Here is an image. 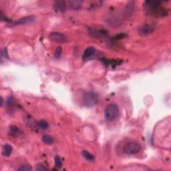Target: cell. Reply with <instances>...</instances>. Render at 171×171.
<instances>
[{"label":"cell","mask_w":171,"mask_h":171,"mask_svg":"<svg viewBox=\"0 0 171 171\" xmlns=\"http://www.w3.org/2000/svg\"><path fill=\"white\" fill-rule=\"evenodd\" d=\"M6 104L7 106L10 107V106H14L15 104V99L13 98V97H9L7 99L6 101Z\"/></svg>","instance_id":"19"},{"label":"cell","mask_w":171,"mask_h":171,"mask_svg":"<svg viewBox=\"0 0 171 171\" xmlns=\"http://www.w3.org/2000/svg\"><path fill=\"white\" fill-rule=\"evenodd\" d=\"M35 17L33 16V15H30V16L24 17V18L19 19L18 20L14 21V22H11V24L13 25V26H15V25H24L33 22L35 21Z\"/></svg>","instance_id":"7"},{"label":"cell","mask_w":171,"mask_h":171,"mask_svg":"<svg viewBox=\"0 0 171 171\" xmlns=\"http://www.w3.org/2000/svg\"><path fill=\"white\" fill-rule=\"evenodd\" d=\"M90 36L94 38H102L108 36V32L104 30H97V29H90L89 30Z\"/></svg>","instance_id":"5"},{"label":"cell","mask_w":171,"mask_h":171,"mask_svg":"<svg viewBox=\"0 0 171 171\" xmlns=\"http://www.w3.org/2000/svg\"><path fill=\"white\" fill-rule=\"evenodd\" d=\"M119 108L115 104H108L105 108V118L108 121H113L118 117Z\"/></svg>","instance_id":"1"},{"label":"cell","mask_w":171,"mask_h":171,"mask_svg":"<svg viewBox=\"0 0 171 171\" xmlns=\"http://www.w3.org/2000/svg\"><path fill=\"white\" fill-rule=\"evenodd\" d=\"M38 125L40 128H42V129H44V130L47 129V128L49 127L48 123L45 120L39 121V122H38Z\"/></svg>","instance_id":"16"},{"label":"cell","mask_w":171,"mask_h":171,"mask_svg":"<svg viewBox=\"0 0 171 171\" xmlns=\"http://www.w3.org/2000/svg\"><path fill=\"white\" fill-rule=\"evenodd\" d=\"M69 6L73 10H79L81 9L82 3V1H78V0H74V1H70L68 2Z\"/></svg>","instance_id":"10"},{"label":"cell","mask_w":171,"mask_h":171,"mask_svg":"<svg viewBox=\"0 0 171 171\" xmlns=\"http://www.w3.org/2000/svg\"><path fill=\"white\" fill-rule=\"evenodd\" d=\"M96 53V49L93 46H90L86 48L84 51L83 54V59L84 60L88 61L93 58Z\"/></svg>","instance_id":"9"},{"label":"cell","mask_w":171,"mask_h":171,"mask_svg":"<svg viewBox=\"0 0 171 171\" xmlns=\"http://www.w3.org/2000/svg\"><path fill=\"white\" fill-rule=\"evenodd\" d=\"M61 50H61V46H57V47L56 48V50H55V53H54L55 58L58 59L60 57L61 54Z\"/></svg>","instance_id":"20"},{"label":"cell","mask_w":171,"mask_h":171,"mask_svg":"<svg viewBox=\"0 0 171 171\" xmlns=\"http://www.w3.org/2000/svg\"><path fill=\"white\" fill-rule=\"evenodd\" d=\"M48 170V168L46 166H44L43 164H37V166H36V170L37 171H45Z\"/></svg>","instance_id":"22"},{"label":"cell","mask_w":171,"mask_h":171,"mask_svg":"<svg viewBox=\"0 0 171 171\" xmlns=\"http://www.w3.org/2000/svg\"><path fill=\"white\" fill-rule=\"evenodd\" d=\"M55 166L57 168H61L62 166V162L60 157L59 156H55Z\"/></svg>","instance_id":"17"},{"label":"cell","mask_w":171,"mask_h":171,"mask_svg":"<svg viewBox=\"0 0 171 171\" xmlns=\"http://www.w3.org/2000/svg\"><path fill=\"white\" fill-rule=\"evenodd\" d=\"M51 41L58 44H65L68 42V37L64 34L58 32H53L49 35Z\"/></svg>","instance_id":"4"},{"label":"cell","mask_w":171,"mask_h":171,"mask_svg":"<svg viewBox=\"0 0 171 171\" xmlns=\"http://www.w3.org/2000/svg\"><path fill=\"white\" fill-rule=\"evenodd\" d=\"M13 152V147L9 144H6L3 147V156L8 157L10 156Z\"/></svg>","instance_id":"11"},{"label":"cell","mask_w":171,"mask_h":171,"mask_svg":"<svg viewBox=\"0 0 171 171\" xmlns=\"http://www.w3.org/2000/svg\"><path fill=\"white\" fill-rule=\"evenodd\" d=\"M82 156L84 157L86 160H87L89 162H92L94 160V157L93 155L92 154H90L89 152L86 151H83L82 153Z\"/></svg>","instance_id":"15"},{"label":"cell","mask_w":171,"mask_h":171,"mask_svg":"<svg viewBox=\"0 0 171 171\" xmlns=\"http://www.w3.org/2000/svg\"><path fill=\"white\" fill-rule=\"evenodd\" d=\"M3 98L1 97V107L3 106Z\"/></svg>","instance_id":"24"},{"label":"cell","mask_w":171,"mask_h":171,"mask_svg":"<svg viewBox=\"0 0 171 171\" xmlns=\"http://www.w3.org/2000/svg\"><path fill=\"white\" fill-rule=\"evenodd\" d=\"M53 141L54 140H53V138L52 136L48 135V134H46V135H44L42 136V141L46 144V145H51V144L53 143Z\"/></svg>","instance_id":"14"},{"label":"cell","mask_w":171,"mask_h":171,"mask_svg":"<svg viewBox=\"0 0 171 171\" xmlns=\"http://www.w3.org/2000/svg\"><path fill=\"white\" fill-rule=\"evenodd\" d=\"M154 31V28L151 25L145 24L141 26L138 30V33L142 36H147L153 34Z\"/></svg>","instance_id":"6"},{"label":"cell","mask_w":171,"mask_h":171,"mask_svg":"<svg viewBox=\"0 0 171 171\" xmlns=\"http://www.w3.org/2000/svg\"><path fill=\"white\" fill-rule=\"evenodd\" d=\"M53 9L56 12L64 13L67 10V4L64 1H56L53 3Z\"/></svg>","instance_id":"8"},{"label":"cell","mask_w":171,"mask_h":171,"mask_svg":"<svg viewBox=\"0 0 171 171\" xmlns=\"http://www.w3.org/2000/svg\"><path fill=\"white\" fill-rule=\"evenodd\" d=\"M32 170V167H31L30 165H28V164L22 165V166L18 169L19 171H30Z\"/></svg>","instance_id":"21"},{"label":"cell","mask_w":171,"mask_h":171,"mask_svg":"<svg viewBox=\"0 0 171 171\" xmlns=\"http://www.w3.org/2000/svg\"><path fill=\"white\" fill-rule=\"evenodd\" d=\"M125 36H126V35L125 34H118V35L115 36L114 38H112L113 40H119L122 39V38H124Z\"/></svg>","instance_id":"23"},{"label":"cell","mask_w":171,"mask_h":171,"mask_svg":"<svg viewBox=\"0 0 171 171\" xmlns=\"http://www.w3.org/2000/svg\"><path fill=\"white\" fill-rule=\"evenodd\" d=\"M141 150V146L136 142H130L124 145L123 151L126 154H136Z\"/></svg>","instance_id":"3"},{"label":"cell","mask_w":171,"mask_h":171,"mask_svg":"<svg viewBox=\"0 0 171 171\" xmlns=\"http://www.w3.org/2000/svg\"><path fill=\"white\" fill-rule=\"evenodd\" d=\"M1 62L3 61V59L7 58L8 55H7V51L6 48H3L1 50Z\"/></svg>","instance_id":"18"},{"label":"cell","mask_w":171,"mask_h":171,"mask_svg":"<svg viewBox=\"0 0 171 171\" xmlns=\"http://www.w3.org/2000/svg\"><path fill=\"white\" fill-rule=\"evenodd\" d=\"M98 101V95L94 92H86L83 96L84 104L88 108H91L97 104Z\"/></svg>","instance_id":"2"},{"label":"cell","mask_w":171,"mask_h":171,"mask_svg":"<svg viewBox=\"0 0 171 171\" xmlns=\"http://www.w3.org/2000/svg\"><path fill=\"white\" fill-rule=\"evenodd\" d=\"M103 62L106 66H116L120 65L122 62V60H117V59H113V60H108V59H103Z\"/></svg>","instance_id":"12"},{"label":"cell","mask_w":171,"mask_h":171,"mask_svg":"<svg viewBox=\"0 0 171 171\" xmlns=\"http://www.w3.org/2000/svg\"><path fill=\"white\" fill-rule=\"evenodd\" d=\"M9 134L11 136L16 137L20 134V130L19 129L18 126L12 125L9 127Z\"/></svg>","instance_id":"13"}]
</instances>
